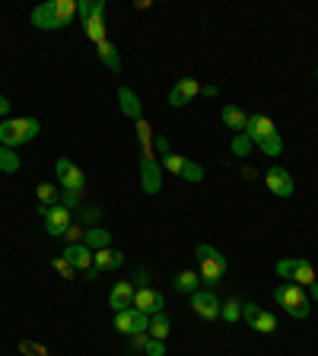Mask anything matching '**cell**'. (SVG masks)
Here are the masks:
<instances>
[{"label": "cell", "mask_w": 318, "mask_h": 356, "mask_svg": "<svg viewBox=\"0 0 318 356\" xmlns=\"http://www.w3.org/2000/svg\"><path fill=\"white\" fill-rule=\"evenodd\" d=\"M176 290L178 293H188V296H191V293H198V283H201V273H194V271H182L176 277Z\"/></svg>", "instance_id": "obj_24"}, {"label": "cell", "mask_w": 318, "mask_h": 356, "mask_svg": "<svg viewBox=\"0 0 318 356\" xmlns=\"http://www.w3.org/2000/svg\"><path fill=\"white\" fill-rule=\"evenodd\" d=\"M54 172H58V185H61V191H83V185H86L83 169H76L67 156H61L58 163H54Z\"/></svg>", "instance_id": "obj_11"}, {"label": "cell", "mask_w": 318, "mask_h": 356, "mask_svg": "<svg viewBox=\"0 0 318 356\" xmlns=\"http://www.w3.org/2000/svg\"><path fill=\"white\" fill-rule=\"evenodd\" d=\"M35 194H39V207H54V204L61 200L58 185H51V182H42L39 188H35Z\"/></svg>", "instance_id": "obj_25"}, {"label": "cell", "mask_w": 318, "mask_h": 356, "mask_svg": "<svg viewBox=\"0 0 318 356\" xmlns=\"http://www.w3.org/2000/svg\"><path fill=\"white\" fill-rule=\"evenodd\" d=\"M19 350H23V353H32V356H48V350H45L42 344H29V340H23Z\"/></svg>", "instance_id": "obj_40"}, {"label": "cell", "mask_w": 318, "mask_h": 356, "mask_svg": "<svg viewBox=\"0 0 318 356\" xmlns=\"http://www.w3.org/2000/svg\"><path fill=\"white\" fill-rule=\"evenodd\" d=\"M115 331H121V334H140V331H147L150 328V315H143V312H137L134 306L131 308H125V312H115Z\"/></svg>", "instance_id": "obj_10"}, {"label": "cell", "mask_w": 318, "mask_h": 356, "mask_svg": "<svg viewBox=\"0 0 318 356\" xmlns=\"http://www.w3.org/2000/svg\"><path fill=\"white\" fill-rule=\"evenodd\" d=\"M19 153L10 147H0V172H19Z\"/></svg>", "instance_id": "obj_26"}, {"label": "cell", "mask_w": 318, "mask_h": 356, "mask_svg": "<svg viewBox=\"0 0 318 356\" xmlns=\"http://www.w3.org/2000/svg\"><path fill=\"white\" fill-rule=\"evenodd\" d=\"M184 163H188V159H184L182 153H169V156H162V169L172 172V175H182L184 172Z\"/></svg>", "instance_id": "obj_30"}, {"label": "cell", "mask_w": 318, "mask_h": 356, "mask_svg": "<svg viewBox=\"0 0 318 356\" xmlns=\"http://www.w3.org/2000/svg\"><path fill=\"white\" fill-rule=\"evenodd\" d=\"M296 261H299V258H284V261H277V277H280V280H290V277H293V271H296Z\"/></svg>", "instance_id": "obj_32"}, {"label": "cell", "mask_w": 318, "mask_h": 356, "mask_svg": "<svg viewBox=\"0 0 318 356\" xmlns=\"http://www.w3.org/2000/svg\"><path fill=\"white\" fill-rule=\"evenodd\" d=\"M156 153H159V159L172 153V149H169V137H162V134H159V137H156Z\"/></svg>", "instance_id": "obj_41"}, {"label": "cell", "mask_w": 318, "mask_h": 356, "mask_svg": "<svg viewBox=\"0 0 318 356\" xmlns=\"http://www.w3.org/2000/svg\"><path fill=\"white\" fill-rule=\"evenodd\" d=\"M147 340H150V334L147 331L131 334V353H143V350H147Z\"/></svg>", "instance_id": "obj_36"}, {"label": "cell", "mask_w": 318, "mask_h": 356, "mask_svg": "<svg viewBox=\"0 0 318 356\" xmlns=\"http://www.w3.org/2000/svg\"><path fill=\"white\" fill-rule=\"evenodd\" d=\"M125 264V255L118 249H99V251H92V273H89V280L96 277V273L102 271H118V267Z\"/></svg>", "instance_id": "obj_16"}, {"label": "cell", "mask_w": 318, "mask_h": 356, "mask_svg": "<svg viewBox=\"0 0 318 356\" xmlns=\"http://www.w3.org/2000/svg\"><path fill=\"white\" fill-rule=\"evenodd\" d=\"M39 213H42L45 220V232H48L51 239H64V232H67V226L74 223V213H70L67 207H61V204H54V207H39Z\"/></svg>", "instance_id": "obj_8"}, {"label": "cell", "mask_w": 318, "mask_h": 356, "mask_svg": "<svg viewBox=\"0 0 318 356\" xmlns=\"http://www.w3.org/2000/svg\"><path fill=\"white\" fill-rule=\"evenodd\" d=\"M220 318L229 324H235L239 318H242V299H229V302H223V308H220Z\"/></svg>", "instance_id": "obj_28"}, {"label": "cell", "mask_w": 318, "mask_h": 356, "mask_svg": "<svg viewBox=\"0 0 318 356\" xmlns=\"http://www.w3.org/2000/svg\"><path fill=\"white\" fill-rule=\"evenodd\" d=\"M61 207H67L70 213H76V210L83 207V191H61Z\"/></svg>", "instance_id": "obj_29"}, {"label": "cell", "mask_w": 318, "mask_h": 356, "mask_svg": "<svg viewBox=\"0 0 318 356\" xmlns=\"http://www.w3.org/2000/svg\"><path fill=\"white\" fill-rule=\"evenodd\" d=\"M251 328H255V331H261V334H274V331H277V315H274V312H264V308H261L258 318L251 322Z\"/></svg>", "instance_id": "obj_27"}, {"label": "cell", "mask_w": 318, "mask_h": 356, "mask_svg": "<svg viewBox=\"0 0 318 356\" xmlns=\"http://www.w3.org/2000/svg\"><path fill=\"white\" fill-rule=\"evenodd\" d=\"M147 286H150V271L140 267V271H134V290H147Z\"/></svg>", "instance_id": "obj_39"}, {"label": "cell", "mask_w": 318, "mask_h": 356, "mask_svg": "<svg viewBox=\"0 0 318 356\" xmlns=\"http://www.w3.org/2000/svg\"><path fill=\"white\" fill-rule=\"evenodd\" d=\"M233 153H235L239 159L248 156V153H251V140L245 137V134H233Z\"/></svg>", "instance_id": "obj_33"}, {"label": "cell", "mask_w": 318, "mask_h": 356, "mask_svg": "<svg viewBox=\"0 0 318 356\" xmlns=\"http://www.w3.org/2000/svg\"><path fill=\"white\" fill-rule=\"evenodd\" d=\"M182 178L184 182H191V185H198V182H204V166H198V163H184V172H182Z\"/></svg>", "instance_id": "obj_31"}, {"label": "cell", "mask_w": 318, "mask_h": 356, "mask_svg": "<svg viewBox=\"0 0 318 356\" xmlns=\"http://www.w3.org/2000/svg\"><path fill=\"white\" fill-rule=\"evenodd\" d=\"M51 267H54V271H58L61 277H67V280H74V277H76V271L67 264V258H64V255L54 258V261H51Z\"/></svg>", "instance_id": "obj_35"}, {"label": "cell", "mask_w": 318, "mask_h": 356, "mask_svg": "<svg viewBox=\"0 0 318 356\" xmlns=\"http://www.w3.org/2000/svg\"><path fill=\"white\" fill-rule=\"evenodd\" d=\"M191 308L198 318H204V322H217L223 302L217 299L213 290H198V293H191Z\"/></svg>", "instance_id": "obj_9"}, {"label": "cell", "mask_w": 318, "mask_h": 356, "mask_svg": "<svg viewBox=\"0 0 318 356\" xmlns=\"http://www.w3.org/2000/svg\"><path fill=\"white\" fill-rule=\"evenodd\" d=\"M76 17V0H45L32 10V25L35 29H67Z\"/></svg>", "instance_id": "obj_2"}, {"label": "cell", "mask_w": 318, "mask_h": 356, "mask_svg": "<svg viewBox=\"0 0 318 356\" xmlns=\"http://www.w3.org/2000/svg\"><path fill=\"white\" fill-rule=\"evenodd\" d=\"M83 245H89L92 251H99V249H112V232H109V229H102V226H92V229H86Z\"/></svg>", "instance_id": "obj_21"}, {"label": "cell", "mask_w": 318, "mask_h": 356, "mask_svg": "<svg viewBox=\"0 0 318 356\" xmlns=\"http://www.w3.org/2000/svg\"><path fill=\"white\" fill-rule=\"evenodd\" d=\"M39 131H42V125L35 118H3L0 121V147L19 149L29 140H35Z\"/></svg>", "instance_id": "obj_4"}, {"label": "cell", "mask_w": 318, "mask_h": 356, "mask_svg": "<svg viewBox=\"0 0 318 356\" xmlns=\"http://www.w3.org/2000/svg\"><path fill=\"white\" fill-rule=\"evenodd\" d=\"M118 102H121V112H125V118H131L134 125L143 118V105H140V99H137V92L131 90V86H121V90H118Z\"/></svg>", "instance_id": "obj_18"}, {"label": "cell", "mask_w": 318, "mask_h": 356, "mask_svg": "<svg viewBox=\"0 0 318 356\" xmlns=\"http://www.w3.org/2000/svg\"><path fill=\"white\" fill-rule=\"evenodd\" d=\"M99 216H102L99 207H83V226L86 229H92V226L99 223Z\"/></svg>", "instance_id": "obj_38"}, {"label": "cell", "mask_w": 318, "mask_h": 356, "mask_svg": "<svg viewBox=\"0 0 318 356\" xmlns=\"http://www.w3.org/2000/svg\"><path fill=\"white\" fill-rule=\"evenodd\" d=\"M245 137L251 140V147H258L264 156H280L284 153V137L274 127L268 115H248V125H245Z\"/></svg>", "instance_id": "obj_3"}, {"label": "cell", "mask_w": 318, "mask_h": 356, "mask_svg": "<svg viewBox=\"0 0 318 356\" xmlns=\"http://www.w3.org/2000/svg\"><path fill=\"white\" fill-rule=\"evenodd\" d=\"M134 283L131 280H118L115 286H112V296H109V306L112 312H125V308L134 306Z\"/></svg>", "instance_id": "obj_17"}, {"label": "cell", "mask_w": 318, "mask_h": 356, "mask_svg": "<svg viewBox=\"0 0 318 356\" xmlns=\"http://www.w3.org/2000/svg\"><path fill=\"white\" fill-rule=\"evenodd\" d=\"M315 105H318V99H315Z\"/></svg>", "instance_id": "obj_46"}, {"label": "cell", "mask_w": 318, "mask_h": 356, "mask_svg": "<svg viewBox=\"0 0 318 356\" xmlns=\"http://www.w3.org/2000/svg\"><path fill=\"white\" fill-rule=\"evenodd\" d=\"M309 290H312V296H309V299H315V302H318V280H315V283H312Z\"/></svg>", "instance_id": "obj_44"}, {"label": "cell", "mask_w": 318, "mask_h": 356, "mask_svg": "<svg viewBox=\"0 0 318 356\" xmlns=\"http://www.w3.org/2000/svg\"><path fill=\"white\" fill-rule=\"evenodd\" d=\"M147 356H166V340H147V350H143Z\"/></svg>", "instance_id": "obj_37"}, {"label": "cell", "mask_w": 318, "mask_h": 356, "mask_svg": "<svg viewBox=\"0 0 318 356\" xmlns=\"http://www.w3.org/2000/svg\"><path fill=\"white\" fill-rule=\"evenodd\" d=\"M99 48V61L105 67H109L112 74H121V58H118V48L112 42H102V45H96Z\"/></svg>", "instance_id": "obj_23"}, {"label": "cell", "mask_w": 318, "mask_h": 356, "mask_svg": "<svg viewBox=\"0 0 318 356\" xmlns=\"http://www.w3.org/2000/svg\"><path fill=\"white\" fill-rule=\"evenodd\" d=\"M162 306H166V296L159 290H153V286H147V290H137L134 293V308L143 315H159L162 312Z\"/></svg>", "instance_id": "obj_14"}, {"label": "cell", "mask_w": 318, "mask_h": 356, "mask_svg": "<svg viewBox=\"0 0 318 356\" xmlns=\"http://www.w3.org/2000/svg\"><path fill=\"white\" fill-rule=\"evenodd\" d=\"M105 10L109 3L105 0H83V3H76V17L83 19L86 25V35H89L96 45L109 42V25H105Z\"/></svg>", "instance_id": "obj_5"}, {"label": "cell", "mask_w": 318, "mask_h": 356, "mask_svg": "<svg viewBox=\"0 0 318 356\" xmlns=\"http://www.w3.org/2000/svg\"><path fill=\"white\" fill-rule=\"evenodd\" d=\"M64 258H67V264L74 267L76 273H86V277L92 273V249L89 245H83V242H80V245H67V249H64Z\"/></svg>", "instance_id": "obj_15"}, {"label": "cell", "mask_w": 318, "mask_h": 356, "mask_svg": "<svg viewBox=\"0 0 318 356\" xmlns=\"http://www.w3.org/2000/svg\"><path fill=\"white\" fill-rule=\"evenodd\" d=\"M198 264H201V283H207V290H213L220 280H223V273H226V258L220 255L213 245H198Z\"/></svg>", "instance_id": "obj_7"}, {"label": "cell", "mask_w": 318, "mask_h": 356, "mask_svg": "<svg viewBox=\"0 0 318 356\" xmlns=\"http://www.w3.org/2000/svg\"><path fill=\"white\" fill-rule=\"evenodd\" d=\"M10 105H13V102H10L7 96H0V118H10Z\"/></svg>", "instance_id": "obj_43"}, {"label": "cell", "mask_w": 318, "mask_h": 356, "mask_svg": "<svg viewBox=\"0 0 318 356\" xmlns=\"http://www.w3.org/2000/svg\"><path fill=\"white\" fill-rule=\"evenodd\" d=\"M201 96H207V99H217V96H220V86H213V83L201 86Z\"/></svg>", "instance_id": "obj_42"}, {"label": "cell", "mask_w": 318, "mask_h": 356, "mask_svg": "<svg viewBox=\"0 0 318 356\" xmlns=\"http://www.w3.org/2000/svg\"><path fill=\"white\" fill-rule=\"evenodd\" d=\"M274 302L284 308L286 315H293V318H309V312H312L309 293L302 290V286H296V283H286V280L274 290Z\"/></svg>", "instance_id": "obj_6"}, {"label": "cell", "mask_w": 318, "mask_h": 356, "mask_svg": "<svg viewBox=\"0 0 318 356\" xmlns=\"http://www.w3.org/2000/svg\"><path fill=\"white\" fill-rule=\"evenodd\" d=\"M290 283H296V286H302V290H309L312 283H315V267H312V261L299 258V261H296L293 277H290Z\"/></svg>", "instance_id": "obj_20"}, {"label": "cell", "mask_w": 318, "mask_h": 356, "mask_svg": "<svg viewBox=\"0 0 318 356\" xmlns=\"http://www.w3.org/2000/svg\"><path fill=\"white\" fill-rule=\"evenodd\" d=\"M220 118H223V125H226L233 134H245V125H248V115H245V112H242L239 105H223Z\"/></svg>", "instance_id": "obj_19"}, {"label": "cell", "mask_w": 318, "mask_h": 356, "mask_svg": "<svg viewBox=\"0 0 318 356\" xmlns=\"http://www.w3.org/2000/svg\"><path fill=\"white\" fill-rule=\"evenodd\" d=\"M194 96H201V83L194 80V76H182L172 90H169V105L172 108H184Z\"/></svg>", "instance_id": "obj_13"}, {"label": "cell", "mask_w": 318, "mask_h": 356, "mask_svg": "<svg viewBox=\"0 0 318 356\" xmlns=\"http://www.w3.org/2000/svg\"><path fill=\"white\" fill-rule=\"evenodd\" d=\"M137 143H140V188L147 194H159L162 191V166H159L156 137H153L147 118L137 121Z\"/></svg>", "instance_id": "obj_1"}, {"label": "cell", "mask_w": 318, "mask_h": 356, "mask_svg": "<svg viewBox=\"0 0 318 356\" xmlns=\"http://www.w3.org/2000/svg\"><path fill=\"white\" fill-rule=\"evenodd\" d=\"M169 331H172V322H169V315H166V312L150 315V328H147V334H150L153 340H166Z\"/></svg>", "instance_id": "obj_22"}, {"label": "cell", "mask_w": 318, "mask_h": 356, "mask_svg": "<svg viewBox=\"0 0 318 356\" xmlns=\"http://www.w3.org/2000/svg\"><path fill=\"white\" fill-rule=\"evenodd\" d=\"M264 185H268V191L277 194V198H293V191H296L293 175L280 166H271L268 172H264Z\"/></svg>", "instance_id": "obj_12"}, {"label": "cell", "mask_w": 318, "mask_h": 356, "mask_svg": "<svg viewBox=\"0 0 318 356\" xmlns=\"http://www.w3.org/2000/svg\"><path fill=\"white\" fill-rule=\"evenodd\" d=\"M83 235H86V226H83V223H70L67 232H64L67 245H80V242H83Z\"/></svg>", "instance_id": "obj_34"}, {"label": "cell", "mask_w": 318, "mask_h": 356, "mask_svg": "<svg viewBox=\"0 0 318 356\" xmlns=\"http://www.w3.org/2000/svg\"><path fill=\"white\" fill-rule=\"evenodd\" d=\"M315 80H318V67H315Z\"/></svg>", "instance_id": "obj_45"}]
</instances>
